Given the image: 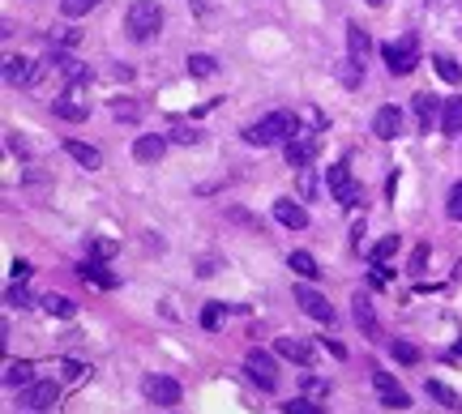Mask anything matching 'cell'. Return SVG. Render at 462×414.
<instances>
[{
  "label": "cell",
  "mask_w": 462,
  "mask_h": 414,
  "mask_svg": "<svg viewBox=\"0 0 462 414\" xmlns=\"http://www.w3.org/2000/svg\"><path fill=\"white\" fill-rule=\"evenodd\" d=\"M167 145H171V137H163V133H141L137 141H133V158L137 162H159L163 154H167Z\"/></svg>",
  "instance_id": "cell-14"
},
{
  "label": "cell",
  "mask_w": 462,
  "mask_h": 414,
  "mask_svg": "<svg viewBox=\"0 0 462 414\" xmlns=\"http://www.w3.org/2000/svg\"><path fill=\"white\" fill-rule=\"evenodd\" d=\"M116 248H120L116 239H90V257H94V261H107V257H116Z\"/></svg>",
  "instance_id": "cell-38"
},
{
  "label": "cell",
  "mask_w": 462,
  "mask_h": 414,
  "mask_svg": "<svg viewBox=\"0 0 462 414\" xmlns=\"http://www.w3.org/2000/svg\"><path fill=\"white\" fill-rule=\"evenodd\" d=\"M184 64H189V73H193V77H214V73H219V60H214V56H206V51H193Z\"/></svg>",
  "instance_id": "cell-29"
},
{
  "label": "cell",
  "mask_w": 462,
  "mask_h": 414,
  "mask_svg": "<svg viewBox=\"0 0 462 414\" xmlns=\"http://www.w3.org/2000/svg\"><path fill=\"white\" fill-rule=\"evenodd\" d=\"M77 274H81V282H94V286H103V291H116V286H120V278H116L103 261H94V257H90V261H81V265H77Z\"/></svg>",
  "instance_id": "cell-17"
},
{
  "label": "cell",
  "mask_w": 462,
  "mask_h": 414,
  "mask_svg": "<svg viewBox=\"0 0 462 414\" xmlns=\"http://www.w3.org/2000/svg\"><path fill=\"white\" fill-rule=\"evenodd\" d=\"M458 355H462V342H458Z\"/></svg>",
  "instance_id": "cell-49"
},
{
  "label": "cell",
  "mask_w": 462,
  "mask_h": 414,
  "mask_svg": "<svg viewBox=\"0 0 462 414\" xmlns=\"http://www.w3.org/2000/svg\"><path fill=\"white\" fill-rule=\"evenodd\" d=\"M244 372L261 385V389H274L278 385V368H274V359L266 355V351H248V359H244Z\"/></svg>",
  "instance_id": "cell-13"
},
{
  "label": "cell",
  "mask_w": 462,
  "mask_h": 414,
  "mask_svg": "<svg viewBox=\"0 0 462 414\" xmlns=\"http://www.w3.org/2000/svg\"><path fill=\"white\" fill-rule=\"evenodd\" d=\"M296 304H300V308H304L313 321H321V325H334V304H330L321 291H313L308 282H300V286H296Z\"/></svg>",
  "instance_id": "cell-8"
},
{
  "label": "cell",
  "mask_w": 462,
  "mask_h": 414,
  "mask_svg": "<svg viewBox=\"0 0 462 414\" xmlns=\"http://www.w3.org/2000/svg\"><path fill=\"white\" fill-rule=\"evenodd\" d=\"M9 308H30V295H26V286H9Z\"/></svg>",
  "instance_id": "cell-44"
},
{
  "label": "cell",
  "mask_w": 462,
  "mask_h": 414,
  "mask_svg": "<svg viewBox=\"0 0 462 414\" xmlns=\"http://www.w3.org/2000/svg\"><path fill=\"white\" fill-rule=\"evenodd\" d=\"M43 60H26V56H4V81L9 86H34L43 77Z\"/></svg>",
  "instance_id": "cell-7"
},
{
  "label": "cell",
  "mask_w": 462,
  "mask_h": 414,
  "mask_svg": "<svg viewBox=\"0 0 462 414\" xmlns=\"http://www.w3.org/2000/svg\"><path fill=\"white\" fill-rule=\"evenodd\" d=\"M141 393H146L150 406H176V402H180V385H176L171 376H159V372H150V376L141 381Z\"/></svg>",
  "instance_id": "cell-9"
},
{
  "label": "cell",
  "mask_w": 462,
  "mask_h": 414,
  "mask_svg": "<svg viewBox=\"0 0 462 414\" xmlns=\"http://www.w3.org/2000/svg\"><path fill=\"white\" fill-rule=\"evenodd\" d=\"M47 184H51V180H47L43 171H34V167H30V171H21V188H34V192H47Z\"/></svg>",
  "instance_id": "cell-37"
},
{
  "label": "cell",
  "mask_w": 462,
  "mask_h": 414,
  "mask_svg": "<svg viewBox=\"0 0 462 414\" xmlns=\"http://www.w3.org/2000/svg\"><path fill=\"white\" fill-rule=\"evenodd\" d=\"M47 60V68H56L60 77H69V81H90L94 73H90V64H81L77 56H69V51H47L43 56Z\"/></svg>",
  "instance_id": "cell-12"
},
{
  "label": "cell",
  "mask_w": 462,
  "mask_h": 414,
  "mask_svg": "<svg viewBox=\"0 0 462 414\" xmlns=\"http://www.w3.org/2000/svg\"><path fill=\"white\" fill-rule=\"evenodd\" d=\"M373 133H377L381 141H394V137L403 133V111H398V107H381V111L373 115Z\"/></svg>",
  "instance_id": "cell-19"
},
{
  "label": "cell",
  "mask_w": 462,
  "mask_h": 414,
  "mask_svg": "<svg viewBox=\"0 0 462 414\" xmlns=\"http://www.w3.org/2000/svg\"><path fill=\"white\" fill-rule=\"evenodd\" d=\"M274 218H278L287 231H304V227H308V209H304L300 201H291V197L274 201Z\"/></svg>",
  "instance_id": "cell-16"
},
{
  "label": "cell",
  "mask_w": 462,
  "mask_h": 414,
  "mask_svg": "<svg viewBox=\"0 0 462 414\" xmlns=\"http://www.w3.org/2000/svg\"><path fill=\"white\" fill-rule=\"evenodd\" d=\"M64 154H69L77 167H86V171H99V167H103V154H99L94 145H86V141H73V137H69V141H64Z\"/></svg>",
  "instance_id": "cell-22"
},
{
  "label": "cell",
  "mask_w": 462,
  "mask_h": 414,
  "mask_svg": "<svg viewBox=\"0 0 462 414\" xmlns=\"http://www.w3.org/2000/svg\"><path fill=\"white\" fill-rule=\"evenodd\" d=\"M30 274H34V265H30V261H13V282H26Z\"/></svg>",
  "instance_id": "cell-45"
},
{
  "label": "cell",
  "mask_w": 462,
  "mask_h": 414,
  "mask_svg": "<svg viewBox=\"0 0 462 414\" xmlns=\"http://www.w3.org/2000/svg\"><path fill=\"white\" fill-rule=\"evenodd\" d=\"M274 351H278L283 359L300 363V368H313V359H317V351H313L304 338H274Z\"/></svg>",
  "instance_id": "cell-15"
},
{
  "label": "cell",
  "mask_w": 462,
  "mask_h": 414,
  "mask_svg": "<svg viewBox=\"0 0 462 414\" xmlns=\"http://www.w3.org/2000/svg\"><path fill=\"white\" fill-rule=\"evenodd\" d=\"M446 103H437L433 94H416V120H420V133H433V124L441 120Z\"/></svg>",
  "instance_id": "cell-21"
},
{
  "label": "cell",
  "mask_w": 462,
  "mask_h": 414,
  "mask_svg": "<svg viewBox=\"0 0 462 414\" xmlns=\"http://www.w3.org/2000/svg\"><path fill=\"white\" fill-rule=\"evenodd\" d=\"M330 197H334L343 209H351V205L360 201V184H356V175H351L347 162H334V167H330Z\"/></svg>",
  "instance_id": "cell-5"
},
{
  "label": "cell",
  "mask_w": 462,
  "mask_h": 414,
  "mask_svg": "<svg viewBox=\"0 0 462 414\" xmlns=\"http://www.w3.org/2000/svg\"><path fill=\"white\" fill-rule=\"evenodd\" d=\"M351 312H356V325H360L368 338H377V333H381V325H377V312H373V299H368L364 291H356V295H351Z\"/></svg>",
  "instance_id": "cell-18"
},
{
  "label": "cell",
  "mask_w": 462,
  "mask_h": 414,
  "mask_svg": "<svg viewBox=\"0 0 462 414\" xmlns=\"http://www.w3.org/2000/svg\"><path fill=\"white\" fill-rule=\"evenodd\" d=\"M60 402V385L56 381H30L26 389H21V406H30V410H47V406H56Z\"/></svg>",
  "instance_id": "cell-11"
},
{
  "label": "cell",
  "mask_w": 462,
  "mask_h": 414,
  "mask_svg": "<svg viewBox=\"0 0 462 414\" xmlns=\"http://www.w3.org/2000/svg\"><path fill=\"white\" fill-rule=\"evenodd\" d=\"M287 265H291V269H296V278H304V282H317V278H321V269H317V261H313L308 252H291V257H287Z\"/></svg>",
  "instance_id": "cell-27"
},
{
  "label": "cell",
  "mask_w": 462,
  "mask_h": 414,
  "mask_svg": "<svg viewBox=\"0 0 462 414\" xmlns=\"http://www.w3.org/2000/svg\"><path fill=\"white\" fill-rule=\"evenodd\" d=\"M171 141H176V145H201V133L180 124V128H171Z\"/></svg>",
  "instance_id": "cell-39"
},
{
  "label": "cell",
  "mask_w": 462,
  "mask_h": 414,
  "mask_svg": "<svg viewBox=\"0 0 462 414\" xmlns=\"http://www.w3.org/2000/svg\"><path fill=\"white\" fill-rule=\"evenodd\" d=\"M373 389L381 393V406H390V410H407V406H411V393H407L390 372H381V368H373Z\"/></svg>",
  "instance_id": "cell-10"
},
{
  "label": "cell",
  "mask_w": 462,
  "mask_h": 414,
  "mask_svg": "<svg viewBox=\"0 0 462 414\" xmlns=\"http://www.w3.org/2000/svg\"><path fill=\"white\" fill-rule=\"evenodd\" d=\"M227 218H231V222H240L244 231H261V222H257L253 214H244V209H236V205H227Z\"/></svg>",
  "instance_id": "cell-40"
},
{
  "label": "cell",
  "mask_w": 462,
  "mask_h": 414,
  "mask_svg": "<svg viewBox=\"0 0 462 414\" xmlns=\"http://www.w3.org/2000/svg\"><path fill=\"white\" fill-rule=\"evenodd\" d=\"M86 86L90 81H69L64 86V94L51 103V111L60 115V120H69V124H81L86 115H90V98H86Z\"/></svg>",
  "instance_id": "cell-4"
},
{
  "label": "cell",
  "mask_w": 462,
  "mask_h": 414,
  "mask_svg": "<svg viewBox=\"0 0 462 414\" xmlns=\"http://www.w3.org/2000/svg\"><path fill=\"white\" fill-rule=\"evenodd\" d=\"M283 414H326V410H321L313 398H291V402L283 406Z\"/></svg>",
  "instance_id": "cell-34"
},
{
  "label": "cell",
  "mask_w": 462,
  "mask_h": 414,
  "mask_svg": "<svg viewBox=\"0 0 462 414\" xmlns=\"http://www.w3.org/2000/svg\"><path fill=\"white\" fill-rule=\"evenodd\" d=\"M159 26H163V4H159V0H133V4L124 9V30H129L137 43L154 38Z\"/></svg>",
  "instance_id": "cell-2"
},
{
  "label": "cell",
  "mask_w": 462,
  "mask_h": 414,
  "mask_svg": "<svg viewBox=\"0 0 462 414\" xmlns=\"http://www.w3.org/2000/svg\"><path fill=\"white\" fill-rule=\"evenodd\" d=\"M424 265H428V248H416V257H411V274H424Z\"/></svg>",
  "instance_id": "cell-46"
},
{
  "label": "cell",
  "mask_w": 462,
  "mask_h": 414,
  "mask_svg": "<svg viewBox=\"0 0 462 414\" xmlns=\"http://www.w3.org/2000/svg\"><path fill=\"white\" fill-rule=\"evenodd\" d=\"M30 414H39V410H30Z\"/></svg>",
  "instance_id": "cell-50"
},
{
  "label": "cell",
  "mask_w": 462,
  "mask_h": 414,
  "mask_svg": "<svg viewBox=\"0 0 462 414\" xmlns=\"http://www.w3.org/2000/svg\"><path fill=\"white\" fill-rule=\"evenodd\" d=\"M34 381V363H26V359H9L4 363V385L9 389H26Z\"/></svg>",
  "instance_id": "cell-23"
},
{
  "label": "cell",
  "mask_w": 462,
  "mask_h": 414,
  "mask_svg": "<svg viewBox=\"0 0 462 414\" xmlns=\"http://www.w3.org/2000/svg\"><path fill=\"white\" fill-rule=\"evenodd\" d=\"M334 77H338L347 90H356V86L364 81V64H360V60H351V56H343V60H334Z\"/></svg>",
  "instance_id": "cell-24"
},
{
  "label": "cell",
  "mask_w": 462,
  "mask_h": 414,
  "mask_svg": "<svg viewBox=\"0 0 462 414\" xmlns=\"http://www.w3.org/2000/svg\"><path fill=\"white\" fill-rule=\"evenodd\" d=\"M111 115H116V120L137 124V120L146 115V107H141V103H133V98H116V103H111Z\"/></svg>",
  "instance_id": "cell-30"
},
{
  "label": "cell",
  "mask_w": 462,
  "mask_h": 414,
  "mask_svg": "<svg viewBox=\"0 0 462 414\" xmlns=\"http://www.w3.org/2000/svg\"><path fill=\"white\" fill-rule=\"evenodd\" d=\"M390 355H394L398 363H420V351H416L411 342H390Z\"/></svg>",
  "instance_id": "cell-35"
},
{
  "label": "cell",
  "mask_w": 462,
  "mask_h": 414,
  "mask_svg": "<svg viewBox=\"0 0 462 414\" xmlns=\"http://www.w3.org/2000/svg\"><path fill=\"white\" fill-rule=\"evenodd\" d=\"M313 192H317V180H313V167H300V197L308 201Z\"/></svg>",
  "instance_id": "cell-43"
},
{
  "label": "cell",
  "mask_w": 462,
  "mask_h": 414,
  "mask_svg": "<svg viewBox=\"0 0 462 414\" xmlns=\"http://www.w3.org/2000/svg\"><path fill=\"white\" fill-rule=\"evenodd\" d=\"M428 398H433V402H441L446 410H454V414L462 410V393H454L446 381H428Z\"/></svg>",
  "instance_id": "cell-26"
},
{
  "label": "cell",
  "mask_w": 462,
  "mask_h": 414,
  "mask_svg": "<svg viewBox=\"0 0 462 414\" xmlns=\"http://www.w3.org/2000/svg\"><path fill=\"white\" fill-rule=\"evenodd\" d=\"M39 308H43L47 316H60V321H69V316L77 312V308H73V299H64V295H56V291H51V295H43V299H39Z\"/></svg>",
  "instance_id": "cell-28"
},
{
  "label": "cell",
  "mask_w": 462,
  "mask_h": 414,
  "mask_svg": "<svg viewBox=\"0 0 462 414\" xmlns=\"http://www.w3.org/2000/svg\"><path fill=\"white\" fill-rule=\"evenodd\" d=\"M446 209H450V218H454V222H462V180L450 188V201H446Z\"/></svg>",
  "instance_id": "cell-41"
},
{
  "label": "cell",
  "mask_w": 462,
  "mask_h": 414,
  "mask_svg": "<svg viewBox=\"0 0 462 414\" xmlns=\"http://www.w3.org/2000/svg\"><path fill=\"white\" fill-rule=\"evenodd\" d=\"M317 145H321V137H317V133H308V128H300V133L287 141V167H291V171H300V167H313V158H317Z\"/></svg>",
  "instance_id": "cell-6"
},
{
  "label": "cell",
  "mask_w": 462,
  "mask_h": 414,
  "mask_svg": "<svg viewBox=\"0 0 462 414\" xmlns=\"http://www.w3.org/2000/svg\"><path fill=\"white\" fill-rule=\"evenodd\" d=\"M394 252H398V235H386V239H377V244L368 248V261H373V265H386Z\"/></svg>",
  "instance_id": "cell-31"
},
{
  "label": "cell",
  "mask_w": 462,
  "mask_h": 414,
  "mask_svg": "<svg viewBox=\"0 0 462 414\" xmlns=\"http://www.w3.org/2000/svg\"><path fill=\"white\" fill-rule=\"evenodd\" d=\"M300 133V115L296 111H270V115H261L257 124H248L244 128V141L248 145H278V141H291Z\"/></svg>",
  "instance_id": "cell-1"
},
{
  "label": "cell",
  "mask_w": 462,
  "mask_h": 414,
  "mask_svg": "<svg viewBox=\"0 0 462 414\" xmlns=\"http://www.w3.org/2000/svg\"><path fill=\"white\" fill-rule=\"evenodd\" d=\"M368 4H373V9H381V4H386V0H368Z\"/></svg>",
  "instance_id": "cell-48"
},
{
  "label": "cell",
  "mask_w": 462,
  "mask_h": 414,
  "mask_svg": "<svg viewBox=\"0 0 462 414\" xmlns=\"http://www.w3.org/2000/svg\"><path fill=\"white\" fill-rule=\"evenodd\" d=\"M381 56H386V64H390L394 77H407V73H416V64H420V43H416V34H403L398 43H386Z\"/></svg>",
  "instance_id": "cell-3"
},
{
  "label": "cell",
  "mask_w": 462,
  "mask_h": 414,
  "mask_svg": "<svg viewBox=\"0 0 462 414\" xmlns=\"http://www.w3.org/2000/svg\"><path fill=\"white\" fill-rule=\"evenodd\" d=\"M51 38H56L60 47H77V43H81V30H73V26H60Z\"/></svg>",
  "instance_id": "cell-42"
},
{
  "label": "cell",
  "mask_w": 462,
  "mask_h": 414,
  "mask_svg": "<svg viewBox=\"0 0 462 414\" xmlns=\"http://www.w3.org/2000/svg\"><path fill=\"white\" fill-rule=\"evenodd\" d=\"M94 4H99V0H60V13H64V17H86Z\"/></svg>",
  "instance_id": "cell-36"
},
{
  "label": "cell",
  "mask_w": 462,
  "mask_h": 414,
  "mask_svg": "<svg viewBox=\"0 0 462 414\" xmlns=\"http://www.w3.org/2000/svg\"><path fill=\"white\" fill-rule=\"evenodd\" d=\"M433 64H437V73H441V81H450V86H458V81H462V68H458V60H450V56H433Z\"/></svg>",
  "instance_id": "cell-33"
},
{
  "label": "cell",
  "mask_w": 462,
  "mask_h": 414,
  "mask_svg": "<svg viewBox=\"0 0 462 414\" xmlns=\"http://www.w3.org/2000/svg\"><path fill=\"white\" fill-rule=\"evenodd\" d=\"M441 133H446V137H462V98H446V111H441Z\"/></svg>",
  "instance_id": "cell-25"
},
{
  "label": "cell",
  "mask_w": 462,
  "mask_h": 414,
  "mask_svg": "<svg viewBox=\"0 0 462 414\" xmlns=\"http://www.w3.org/2000/svg\"><path fill=\"white\" fill-rule=\"evenodd\" d=\"M304 389H308V393H326V381H317V376H308V381H304Z\"/></svg>",
  "instance_id": "cell-47"
},
{
  "label": "cell",
  "mask_w": 462,
  "mask_h": 414,
  "mask_svg": "<svg viewBox=\"0 0 462 414\" xmlns=\"http://www.w3.org/2000/svg\"><path fill=\"white\" fill-rule=\"evenodd\" d=\"M223 316H227V304H206L201 308V329H223Z\"/></svg>",
  "instance_id": "cell-32"
},
{
  "label": "cell",
  "mask_w": 462,
  "mask_h": 414,
  "mask_svg": "<svg viewBox=\"0 0 462 414\" xmlns=\"http://www.w3.org/2000/svg\"><path fill=\"white\" fill-rule=\"evenodd\" d=\"M368 51H373L368 30H364V26H356V21H347V56H351V60H360V64H368Z\"/></svg>",
  "instance_id": "cell-20"
}]
</instances>
